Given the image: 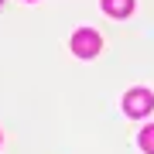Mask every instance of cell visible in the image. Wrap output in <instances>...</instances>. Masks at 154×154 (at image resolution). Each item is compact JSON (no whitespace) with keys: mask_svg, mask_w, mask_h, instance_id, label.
<instances>
[{"mask_svg":"<svg viewBox=\"0 0 154 154\" xmlns=\"http://www.w3.org/2000/svg\"><path fill=\"white\" fill-rule=\"evenodd\" d=\"M99 48H103V41H99V34L93 28H82V31L72 34V51H75L79 58H93Z\"/></svg>","mask_w":154,"mask_h":154,"instance_id":"1","label":"cell"},{"mask_svg":"<svg viewBox=\"0 0 154 154\" xmlns=\"http://www.w3.org/2000/svg\"><path fill=\"white\" fill-rule=\"evenodd\" d=\"M151 106H154V96L147 93V89H134V93L123 96V110L130 113V116H144V113H151Z\"/></svg>","mask_w":154,"mask_h":154,"instance_id":"2","label":"cell"},{"mask_svg":"<svg viewBox=\"0 0 154 154\" xmlns=\"http://www.w3.org/2000/svg\"><path fill=\"white\" fill-rule=\"evenodd\" d=\"M103 11L113 14V17H123L134 11V0H103Z\"/></svg>","mask_w":154,"mask_h":154,"instance_id":"3","label":"cell"},{"mask_svg":"<svg viewBox=\"0 0 154 154\" xmlns=\"http://www.w3.org/2000/svg\"><path fill=\"white\" fill-rule=\"evenodd\" d=\"M140 147L147 151V154H154V123H151V127H144V130H140Z\"/></svg>","mask_w":154,"mask_h":154,"instance_id":"4","label":"cell"},{"mask_svg":"<svg viewBox=\"0 0 154 154\" xmlns=\"http://www.w3.org/2000/svg\"><path fill=\"white\" fill-rule=\"evenodd\" d=\"M0 4H4V0H0Z\"/></svg>","mask_w":154,"mask_h":154,"instance_id":"5","label":"cell"}]
</instances>
